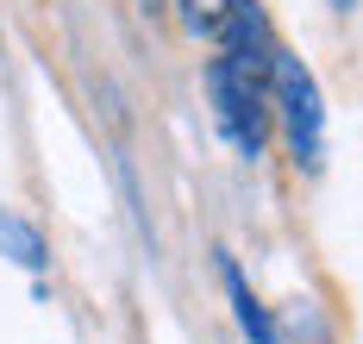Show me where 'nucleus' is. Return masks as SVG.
Instances as JSON below:
<instances>
[{"label":"nucleus","instance_id":"obj_5","mask_svg":"<svg viewBox=\"0 0 363 344\" xmlns=\"http://www.w3.org/2000/svg\"><path fill=\"white\" fill-rule=\"evenodd\" d=\"M176 6H182V25H188L194 38L213 44V38H219V25L232 19V6H238V0H176Z\"/></svg>","mask_w":363,"mask_h":344},{"label":"nucleus","instance_id":"obj_4","mask_svg":"<svg viewBox=\"0 0 363 344\" xmlns=\"http://www.w3.org/2000/svg\"><path fill=\"white\" fill-rule=\"evenodd\" d=\"M0 257H13L19 269H32V275H44V263H50L44 231H38L26 213H13V207H0Z\"/></svg>","mask_w":363,"mask_h":344},{"label":"nucleus","instance_id":"obj_3","mask_svg":"<svg viewBox=\"0 0 363 344\" xmlns=\"http://www.w3.org/2000/svg\"><path fill=\"white\" fill-rule=\"evenodd\" d=\"M219 275H225V294H232V313H238V326H245V338L251 344H282V332H276V319H269V306L251 294V282L238 275V263L225 257L219 263Z\"/></svg>","mask_w":363,"mask_h":344},{"label":"nucleus","instance_id":"obj_6","mask_svg":"<svg viewBox=\"0 0 363 344\" xmlns=\"http://www.w3.org/2000/svg\"><path fill=\"white\" fill-rule=\"evenodd\" d=\"M332 6H338V13H351V6H357V0H332Z\"/></svg>","mask_w":363,"mask_h":344},{"label":"nucleus","instance_id":"obj_2","mask_svg":"<svg viewBox=\"0 0 363 344\" xmlns=\"http://www.w3.org/2000/svg\"><path fill=\"white\" fill-rule=\"evenodd\" d=\"M207 101H213V125L219 138L238 156H263L269 144V76L257 69H238L225 57H207Z\"/></svg>","mask_w":363,"mask_h":344},{"label":"nucleus","instance_id":"obj_1","mask_svg":"<svg viewBox=\"0 0 363 344\" xmlns=\"http://www.w3.org/2000/svg\"><path fill=\"white\" fill-rule=\"evenodd\" d=\"M269 119H282V138H289V156L294 169H320L326 163V101H320V81L313 69L276 44L269 57Z\"/></svg>","mask_w":363,"mask_h":344}]
</instances>
